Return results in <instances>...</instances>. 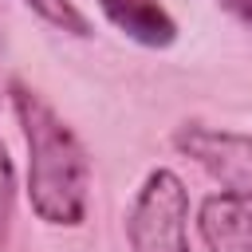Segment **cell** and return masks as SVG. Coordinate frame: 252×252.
<instances>
[{
	"instance_id": "obj_1",
	"label": "cell",
	"mask_w": 252,
	"mask_h": 252,
	"mask_svg": "<svg viewBox=\"0 0 252 252\" xmlns=\"http://www.w3.org/2000/svg\"><path fill=\"white\" fill-rule=\"evenodd\" d=\"M12 106L28 142V197L39 220L75 228L87 220L91 161L75 130L24 83H12Z\"/></svg>"
},
{
	"instance_id": "obj_2",
	"label": "cell",
	"mask_w": 252,
	"mask_h": 252,
	"mask_svg": "<svg viewBox=\"0 0 252 252\" xmlns=\"http://www.w3.org/2000/svg\"><path fill=\"white\" fill-rule=\"evenodd\" d=\"M130 252H189V193L173 169H154L126 220Z\"/></svg>"
},
{
	"instance_id": "obj_3",
	"label": "cell",
	"mask_w": 252,
	"mask_h": 252,
	"mask_svg": "<svg viewBox=\"0 0 252 252\" xmlns=\"http://www.w3.org/2000/svg\"><path fill=\"white\" fill-rule=\"evenodd\" d=\"M173 146L189 154L201 169H209L224 193L252 197V138L248 134H228V130H209V126H181L173 134Z\"/></svg>"
},
{
	"instance_id": "obj_4",
	"label": "cell",
	"mask_w": 252,
	"mask_h": 252,
	"mask_svg": "<svg viewBox=\"0 0 252 252\" xmlns=\"http://www.w3.org/2000/svg\"><path fill=\"white\" fill-rule=\"evenodd\" d=\"M197 228L209 252H252V197L213 193L197 213Z\"/></svg>"
},
{
	"instance_id": "obj_5",
	"label": "cell",
	"mask_w": 252,
	"mask_h": 252,
	"mask_svg": "<svg viewBox=\"0 0 252 252\" xmlns=\"http://www.w3.org/2000/svg\"><path fill=\"white\" fill-rule=\"evenodd\" d=\"M102 16L142 47H169L177 39V24L161 0H98Z\"/></svg>"
},
{
	"instance_id": "obj_6",
	"label": "cell",
	"mask_w": 252,
	"mask_h": 252,
	"mask_svg": "<svg viewBox=\"0 0 252 252\" xmlns=\"http://www.w3.org/2000/svg\"><path fill=\"white\" fill-rule=\"evenodd\" d=\"M35 16H43L47 24H55L59 32H71V35H91V24L87 16L71 4V0H24Z\"/></svg>"
},
{
	"instance_id": "obj_7",
	"label": "cell",
	"mask_w": 252,
	"mask_h": 252,
	"mask_svg": "<svg viewBox=\"0 0 252 252\" xmlns=\"http://www.w3.org/2000/svg\"><path fill=\"white\" fill-rule=\"evenodd\" d=\"M12 209H16V169H12L8 146L0 138V252H4L8 232H12Z\"/></svg>"
},
{
	"instance_id": "obj_8",
	"label": "cell",
	"mask_w": 252,
	"mask_h": 252,
	"mask_svg": "<svg viewBox=\"0 0 252 252\" xmlns=\"http://www.w3.org/2000/svg\"><path fill=\"white\" fill-rule=\"evenodd\" d=\"M220 8H228L236 20H244L252 28V0H220Z\"/></svg>"
}]
</instances>
